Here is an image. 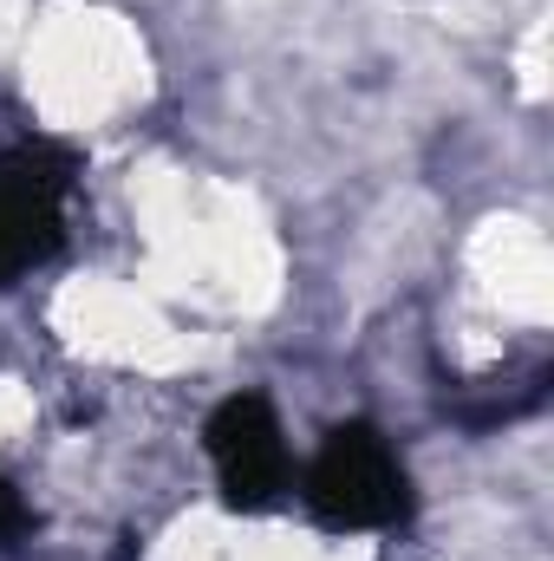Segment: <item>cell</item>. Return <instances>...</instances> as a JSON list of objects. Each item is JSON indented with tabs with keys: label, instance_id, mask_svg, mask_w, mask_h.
<instances>
[{
	"label": "cell",
	"instance_id": "cell-3",
	"mask_svg": "<svg viewBox=\"0 0 554 561\" xmlns=\"http://www.w3.org/2000/svg\"><path fill=\"white\" fill-rule=\"evenodd\" d=\"M203 444H209V457H216V477H222L229 503H242V510H268L280 490H287V477H293L287 437H280L268 399H255V392L229 399V405L209 419Z\"/></svg>",
	"mask_w": 554,
	"mask_h": 561
},
{
	"label": "cell",
	"instance_id": "cell-1",
	"mask_svg": "<svg viewBox=\"0 0 554 561\" xmlns=\"http://www.w3.org/2000/svg\"><path fill=\"white\" fill-rule=\"evenodd\" d=\"M307 503L333 529H392L412 510V477L372 424H339L307 463Z\"/></svg>",
	"mask_w": 554,
	"mask_h": 561
},
{
	"label": "cell",
	"instance_id": "cell-4",
	"mask_svg": "<svg viewBox=\"0 0 554 561\" xmlns=\"http://www.w3.org/2000/svg\"><path fill=\"white\" fill-rule=\"evenodd\" d=\"M20 529H26V503H20V496H13V490L0 483V549H7V542H13Z\"/></svg>",
	"mask_w": 554,
	"mask_h": 561
},
{
	"label": "cell",
	"instance_id": "cell-2",
	"mask_svg": "<svg viewBox=\"0 0 554 561\" xmlns=\"http://www.w3.org/2000/svg\"><path fill=\"white\" fill-rule=\"evenodd\" d=\"M72 157L53 144H20L0 157V287L26 280L66 236Z\"/></svg>",
	"mask_w": 554,
	"mask_h": 561
}]
</instances>
